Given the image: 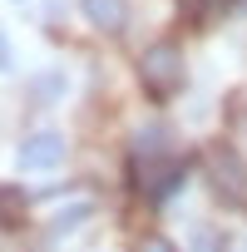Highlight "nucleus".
Segmentation results:
<instances>
[{
    "label": "nucleus",
    "mask_w": 247,
    "mask_h": 252,
    "mask_svg": "<svg viewBox=\"0 0 247 252\" xmlns=\"http://www.w3.org/2000/svg\"><path fill=\"white\" fill-rule=\"evenodd\" d=\"M139 79H144V89H149L154 99L178 94V89H183V50H178L173 40L149 45V50L139 55Z\"/></svg>",
    "instance_id": "obj_1"
},
{
    "label": "nucleus",
    "mask_w": 247,
    "mask_h": 252,
    "mask_svg": "<svg viewBox=\"0 0 247 252\" xmlns=\"http://www.w3.org/2000/svg\"><path fill=\"white\" fill-rule=\"evenodd\" d=\"M203 173L222 203H247V158L232 144H213L203 154Z\"/></svg>",
    "instance_id": "obj_2"
},
{
    "label": "nucleus",
    "mask_w": 247,
    "mask_h": 252,
    "mask_svg": "<svg viewBox=\"0 0 247 252\" xmlns=\"http://www.w3.org/2000/svg\"><path fill=\"white\" fill-rule=\"evenodd\" d=\"M183 178H188V163H178V158H134V188L149 203H163Z\"/></svg>",
    "instance_id": "obj_3"
},
{
    "label": "nucleus",
    "mask_w": 247,
    "mask_h": 252,
    "mask_svg": "<svg viewBox=\"0 0 247 252\" xmlns=\"http://www.w3.org/2000/svg\"><path fill=\"white\" fill-rule=\"evenodd\" d=\"M60 163H64V139H60L55 129H45V134H30V139L20 144V168L50 173V168H60Z\"/></svg>",
    "instance_id": "obj_4"
},
{
    "label": "nucleus",
    "mask_w": 247,
    "mask_h": 252,
    "mask_svg": "<svg viewBox=\"0 0 247 252\" xmlns=\"http://www.w3.org/2000/svg\"><path fill=\"white\" fill-rule=\"evenodd\" d=\"M79 5H84V20L94 30H104V35H119L129 25V5L124 0H79Z\"/></svg>",
    "instance_id": "obj_5"
},
{
    "label": "nucleus",
    "mask_w": 247,
    "mask_h": 252,
    "mask_svg": "<svg viewBox=\"0 0 247 252\" xmlns=\"http://www.w3.org/2000/svg\"><path fill=\"white\" fill-rule=\"evenodd\" d=\"M25 208H30V198H25L20 188L0 183V227H15V222L25 218Z\"/></svg>",
    "instance_id": "obj_6"
},
{
    "label": "nucleus",
    "mask_w": 247,
    "mask_h": 252,
    "mask_svg": "<svg viewBox=\"0 0 247 252\" xmlns=\"http://www.w3.org/2000/svg\"><path fill=\"white\" fill-rule=\"evenodd\" d=\"M79 218H89V203H74V208H69V213H60V218H55V222H50V237H60V232H64V227H74V222H79Z\"/></svg>",
    "instance_id": "obj_7"
},
{
    "label": "nucleus",
    "mask_w": 247,
    "mask_h": 252,
    "mask_svg": "<svg viewBox=\"0 0 247 252\" xmlns=\"http://www.w3.org/2000/svg\"><path fill=\"white\" fill-rule=\"evenodd\" d=\"M193 252H217V232L198 227V232H193Z\"/></svg>",
    "instance_id": "obj_8"
},
{
    "label": "nucleus",
    "mask_w": 247,
    "mask_h": 252,
    "mask_svg": "<svg viewBox=\"0 0 247 252\" xmlns=\"http://www.w3.org/2000/svg\"><path fill=\"white\" fill-rule=\"evenodd\" d=\"M139 252H178V247H173L168 237H144V242H139Z\"/></svg>",
    "instance_id": "obj_9"
},
{
    "label": "nucleus",
    "mask_w": 247,
    "mask_h": 252,
    "mask_svg": "<svg viewBox=\"0 0 247 252\" xmlns=\"http://www.w3.org/2000/svg\"><path fill=\"white\" fill-rule=\"evenodd\" d=\"M60 94V74H50V79H40V99H55Z\"/></svg>",
    "instance_id": "obj_10"
},
{
    "label": "nucleus",
    "mask_w": 247,
    "mask_h": 252,
    "mask_svg": "<svg viewBox=\"0 0 247 252\" xmlns=\"http://www.w3.org/2000/svg\"><path fill=\"white\" fill-rule=\"evenodd\" d=\"M0 64H5V30H0Z\"/></svg>",
    "instance_id": "obj_11"
},
{
    "label": "nucleus",
    "mask_w": 247,
    "mask_h": 252,
    "mask_svg": "<svg viewBox=\"0 0 247 252\" xmlns=\"http://www.w3.org/2000/svg\"><path fill=\"white\" fill-rule=\"evenodd\" d=\"M183 5H198V10H203V5H208V0H183Z\"/></svg>",
    "instance_id": "obj_12"
}]
</instances>
